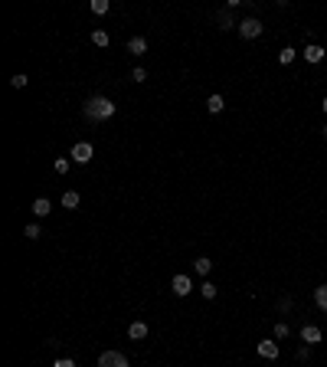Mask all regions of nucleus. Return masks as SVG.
Masks as SVG:
<instances>
[{"label": "nucleus", "instance_id": "1", "mask_svg": "<svg viewBox=\"0 0 327 367\" xmlns=\"http://www.w3.org/2000/svg\"><path fill=\"white\" fill-rule=\"evenodd\" d=\"M82 112H85L88 121H105V118L115 115V102L105 99V95H95V99L85 102V108H82Z\"/></svg>", "mask_w": 327, "mask_h": 367}, {"label": "nucleus", "instance_id": "2", "mask_svg": "<svg viewBox=\"0 0 327 367\" xmlns=\"http://www.w3.org/2000/svg\"><path fill=\"white\" fill-rule=\"evenodd\" d=\"M99 367H128V357H124L121 351H102Z\"/></svg>", "mask_w": 327, "mask_h": 367}, {"label": "nucleus", "instance_id": "3", "mask_svg": "<svg viewBox=\"0 0 327 367\" xmlns=\"http://www.w3.org/2000/svg\"><path fill=\"white\" fill-rule=\"evenodd\" d=\"M239 36H242V39H255V36H262V23H259L255 17L242 20V23H239Z\"/></svg>", "mask_w": 327, "mask_h": 367}, {"label": "nucleus", "instance_id": "4", "mask_svg": "<svg viewBox=\"0 0 327 367\" xmlns=\"http://www.w3.org/2000/svg\"><path fill=\"white\" fill-rule=\"evenodd\" d=\"M92 154H95V148H92L88 141H79V144L72 148V161H75V164H88V161H92Z\"/></svg>", "mask_w": 327, "mask_h": 367}, {"label": "nucleus", "instance_id": "5", "mask_svg": "<svg viewBox=\"0 0 327 367\" xmlns=\"http://www.w3.org/2000/svg\"><path fill=\"white\" fill-rule=\"evenodd\" d=\"M170 289H173V295H190L193 292V282H190V275H173V282H170Z\"/></svg>", "mask_w": 327, "mask_h": 367}, {"label": "nucleus", "instance_id": "6", "mask_svg": "<svg viewBox=\"0 0 327 367\" xmlns=\"http://www.w3.org/2000/svg\"><path fill=\"white\" fill-rule=\"evenodd\" d=\"M301 56L308 59L311 66H317V62H324V56H327V50H324V46H317V43H308V46H304V53H301Z\"/></svg>", "mask_w": 327, "mask_h": 367}, {"label": "nucleus", "instance_id": "7", "mask_svg": "<svg viewBox=\"0 0 327 367\" xmlns=\"http://www.w3.org/2000/svg\"><path fill=\"white\" fill-rule=\"evenodd\" d=\"M321 338H324V331L317 328V324H304L301 328V341H308V348L311 344H321Z\"/></svg>", "mask_w": 327, "mask_h": 367}, {"label": "nucleus", "instance_id": "8", "mask_svg": "<svg viewBox=\"0 0 327 367\" xmlns=\"http://www.w3.org/2000/svg\"><path fill=\"white\" fill-rule=\"evenodd\" d=\"M255 351H259L265 361H275V357H278V344L275 341H259V344H255Z\"/></svg>", "mask_w": 327, "mask_h": 367}, {"label": "nucleus", "instance_id": "9", "mask_svg": "<svg viewBox=\"0 0 327 367\" xmlns=\"http://www.w3.org/2000/svg\"><path fill=\"white\" fill-rule=\"evenodd\" d=\"M128 53L131 56H144V53H148V39L144 36H131L128 39Z\"/></svg>", "mask_w": 327, "mask_h": 367}, {"label": "nucleus", "instance_id": "10", "mask_svg": "<svg viewBox=\"0 0 327 367\" xmlns=\"http://www.w3.org/2000/svg\"><path fill=\"white\" fill-rule=\"evenodd\" d=\"M128 338H131V341H144V338H148V324H144V321H134L128 328Z\"/></svg>", "mask_w": 327, "mask_h": 367}, {"label": "nucleus", "instance_id": "11", "mask_svg": "<svg viewBox=\"0 0 327 367\" xmlns=\"http://www.w3.org/2000/svg\"><path fill=\"white\" fill-rule=\"evenodd\" d=\"M30 210H33V217H50L53 207H50V200H46V197H39V200H33Z\"/></svg>", "mask_w": 327, "mask_h": 367}, {"label": "nucleus", "instance_id": "12", "mask_svg": "<svg viewBox=\"0 0 327 367\" xmlns=\"http://www.w3.org/2000/svg\"><path fill=\"white\" fill-rule=\"evenodd\" d=\"M79 193H75V190H66V193H62V207H66V210H75V207H79Z\"/></svg>", "mask_w": 327, "mask_h": 367}, {"label": "nucleus", "instance_id": "13", "mask_svg": "<svg viewBox=\"0 0 327 367\" xmlns=\"http://www.w3.org/2000/svg\"><path fill=\"white\" fill-rule=\"evenodd\" d=\"M206 108H210L213 115H219L222 108H226V102H222V95H210V99H206Z\"/></svg>", "mask_w": 327, "mask_h": 367}, {"label": "nucleus", "instance_id": "14", "mask_svg": "<svg viewBox=\"0 0 327 367\" xmlns=\"http://www.w3.org/2000/svg\"><path fill=\"white\" fill-rule=\"evenodd\" d=\"M210 269H213V262L206 259V256H200V259L193 262V272H197V275H206V272H210Z\"/></svg>", "mask_w": 327, "mask_h": 367}, {"label": "nucleus", "instance_id": "15", "mask_svg": "<svg viewBox=\"0 0 327 367\" xmlns=\"http://www.w3.org/2000/svg\"><path fill=\"white\" fill-rule=\"evenodd\" d=\"M314 302H317V308L327 311V286H317L314 289Z\"/></svg>", "mask_w": 327, "mask_h": 367}, {"label": "nucleus", "instance_id": "16", "mask_svg": "<svg viewBox=\"0 0 327 367\" xmlns=\"http://www.w3.org/2000/svg\"><path fill=\"white\" fill-rule=\"evenodd\" d=\"M108 0H92V4H88V10H92L95 13V17H102V13H108Z\"/></svg>", "mask_w": 327, "mask_h": 367}, {"label": "nucleus", "instance_id": "17", "mask_svg": "<svg viewBox=\"0 0 327 367\" xmlns=\"http://www.w3.org/2000/svg\"><path fill=\"white\" fill-rule=\"evenodd\" d=\"M295 56H298V50H291V46H285V50L278 53V62H282V66H288V62L295 59Z\"/></svg>", "mask_w": 327, "mask_h": 367}, {"label": "nucleus", "instance_id": "18", "mask_svg": "<svg viewBox=\"0 0 327 367\" xmlns=\"http://www.w3.org/2000/svg\"><path fill=\"white\" fill-rule=\"evenodd\" d=\"M23 236H26V239H39V236H43V230H39V223H30V226L23 230Z\"/></svg>", "mask_w": 327, "mask_h": 367}, {"label": "nucleus", "instance_id": "19", "mask_svg": "<svg viewBox=\"0 0 327 367\" xmlns=\"http://www.w3.org/2000/svg\"><path fill=\"white\" fill-rule=\"evenodd\" d=\"M92 43H95V46H108V33H105V30H95V33H92Z\"/></svg>", "mask_w": 327, "mask_h": 367}, {"label": "nucleus", "instance_id": "20", "mask_svg": "<svg viewBox=\"0 0 327 367\" xmlns=\"http://www.w3.org/2000/svg\"><path fill=\"white\" fill-rule=\"evenodd\" d=\"M26 82H30V75H23V72H17V75H13V79H10V86H13V89H23V86H26Z\"/></svg>", "mask_w": 327, "mask_h": 367}, {"label": "nucleus", "instance_id": "21", "mask_svg": "<svg viewBox=\"0 0 327 367\" xmlns=\"http://www.w3.org/2000/svg\"><path fill=\"white\" fill-rule=\"evenodd\" d=\"M200 292H203V299H216V286H213V282H203Z\"/></svg>", "mask_w": 327, "mask_h": 367}, {"label": "nucleus", "instance_id": "22", "mask_svg": "<svg viewBox=\"0 0 327 367\" xmlns=\"http://www.w3.org/2000/svg\"><path fill=\"white\" fill-rule=\"evenodd\" d=\"M69 171V157H56V174H66Z\"/></svg>", "mask_w": 327, "mask_h": 367}, {"label": "nucleus", "instance_id": "23", "mask_svg": "<svg viewBox=\"0 0 327 367\" xmlns=\"http://www.w3.org/2000/svg\"><path fill=\"white\" fill-rule=\"evenodd\" d=\"M288 331H291V328H288L285 321H278V324H275V338H288Z\"/></svg>", "mask_w": 327, "mask_h": 367}, {"label": "nucleus", "instance_id": "24", "mask_svg": "<svg viewBox=\"0 0 327 367\" xmlns=\"http://www.w3.org/2000/svg\"><path fill=\"white\" fill-rule=\"evenodd\" d=\"M144 79H148V72H144V69H141V66H137V69H134V72H131V82H144Z\"/></svg>", "mask_w": 327, "mask_h": 367}, {"label": "nucleus", "instance_id": "25", "mask_svg": "<svg viewBox=\"0 0 327 367\" xmlns=\"http://www.w3.org/2000/svg\"><path fill=\"white\" fill-rule=\"evenodd\" d=\"M53 367H75V361H72V357H59Z\"/></svg>", "mask_w": 327, "mask_h": 367}, {"label": "nucleus", "instance_id": "26", "mask_svg": "<svg viewBox=\"0 0 327 367\" xmlns=\"http://www.w3.org/2000/svg\"><path fill=\"white\" fill-rule=\"evenodd\" d=\"M291 305H295L291 299H282V302H278V308H282V311H291Z\"/></svg>", "mask_w": 327, "mask_h": 367}, {"label": "nucleus", "instance_id": "27", "mask_svg": "<svg viewBox=\"0 0 327 367\" xmlns=\"http://www.w3.org/2000/svg\"><path fill=\"white\" fill-rule=\"evenodd\" d=\"M321 135H324V138H327V125H324V128H321Z\"/></svg>", "mask_w": 327, "mask_h": 367}, {"label": "nucleus", "instance_id": "28", "mask_svg": "<svg viewBox=\"0 0 327 367\" xmlns=\"http://www.w3.org/2000/svg\"><path fill=\"white\" fill-rule=\"evenodd\" d=\"M321 108H324V112H327V99H324V102H321Z\"/></svg>", "mask_w": 327, "mask_h": 367}]
</instances>
